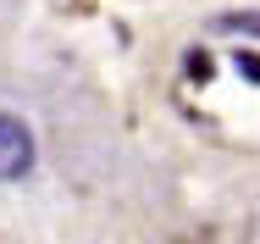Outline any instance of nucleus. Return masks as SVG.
<instances>
[{
  "label": "nucleus",
  "instance_id": "obj_2",
  "mask_svg": "<svg viewBox=\"0 0 260 244\" xmlns=\"http://www.w3.org/2000/svg\"><path fill=\"white\" fill-rule=\"evenodd\" d=\"M233 67H238V72H249V84H260V56L238 50V56H233Z\"/></svg>",
  "mask_w": 260,
  "mask_h": 244
},
{
  "label": "nucleus",
  "instance_id": "obj_1",
  "mask_svg": "<svg viewBox=\"0 0 260 244\" xmlns=\"http://www.w3.org/2000/svg\"><path fill=\"white\" fill-rule=\"evenodd\" d=\"M34 128L22 122V117H11V111H0V183H17V178H28L34 172Z\"/></svg>",
  "mask_w": 260,
  "mask_h": 244
}]
</instances>
